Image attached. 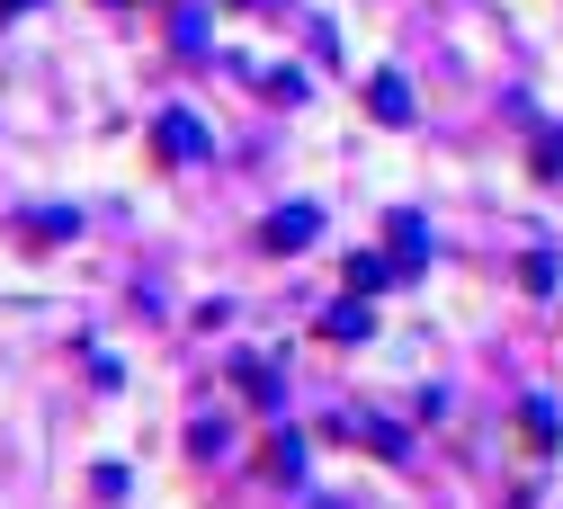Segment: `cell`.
Returning <instances> with one entry per match:
<instances>
[{
    "label": "cell",
    "mask_w": 563,
    "mask_h": 509,
    "mask_svg": "<svg viewBox=\"0 0 563 509\" xmlns=\"http://www.w3.org/2000/svg\"><path fill=\"white\" fill-rule=\"evenodd\" d=\"M153 153H162V162H206V153H216V134H206L188 108H162V117H153Z\"/></svg>",
    "instance_id": "cell-1"
},
{
    "label": "cell",
    "mask_w": 563,
    "mask_h": 509,
    "mask_svg": "<svg viewBox=\"0 0 563 509\" xmlns=\"http://www.w3.org/2000/svg\"><path fill=\"white\" fill-rule=\"evenodd\" d=\"M313 233H322V206H277L268 224H260V251L296 259V251H313Z\"/></svg>",
    "instance_id": "cell-2"
},
{
    "label": "cell",
    "mask_w": 563,
    "mask_h": 509,
    "mask_svg": "<svg viewBox=\"0 0 563 509\" xmlns=\"http://www.w3.org/2000/svg\"><path fill=\"white\" fill-rule=\"evenodd\" d=\"M322 429H331V439H358V447H376V456H411V439H402L394 420H358V411H331Z\"/></svg>",
    "instance_id": "cell-3"
},
{
    "label": "cell",
    "mask_w": 563,
    "mask_h": 509,
    "mask_svg": "<svg viewBox=\"0 0 563 509\" xmlns=\"http://www.w3.org/2000/svg\"><path fill=\"white\" fill-rule=\"evenodd\" d=\"M260 474L296 491L305 483V429H268V439H260Z\"/></svg>",
    "instance_id": "cell-4"
},
{
    "label": "cell",
    "mask_w": 563,
    "mask_h": 509,
    "mask_svg": "<svg viewBox=\"0 0 563 509\" xmlns=\"http://www.w3.org/2000/svg\"><path fill=\"white\" fill-rule=\"evenodd\" d=\"M313 331H322V340H349V348H358V340L376 331V313H367V296H340V305H331Z\"/></svg>",
    "instance_id": "cell-5"
},
{
    "label": "cell",
    "mask_w": 563,
    "mask_h": 509,
    "mask_svg": "<svg viewBox=\"0 0 563 509\" xmlns=\"http://www.w3.org/2000/svg\"><path fill=\"white\" fill-rule=\"evenodd\" d=\"M367 108H376V125H411V81H402V71H376Z\"/></svg>",
    "instance_id": "cell-6"
},
{
    "label": "cell",
    "mask_w": 563,
    "mask_h": 509,
    "mask_svg": "<svg viewBox=\"0 0 563 509\" xmlns=\"http://www.w3.org/2000/svg\"><path fill=\"white\" fill-rule=\"evenodd\" d=\"M233 385H242L260 411H277V367H268V357H251V348H242V357H233Z\"/></svg>",
    "instance_id": "cell-7"
},
{
    "label": "cell",
    "mask_w": 563,
    "mask_h": 509,
    "mask_svg": "<svg viewBox=\"0 0 563 509\" xmlns=\"http://www.w3.org/2000/svg\"><path fill=\"white\" fill-rule=\"evenodd\" d=\"M394 259H402V277H420V259H430V224L420 214H394Z\"/></svg>",
    "instance_id": "cell-8"
},
{
    "label": "cell",
    "mask_w": 563,
    "mask_h": 509,
    "mask_svg": "<svg viewBox=\"0 0 563 509\" xmlns=\"http://www.w3.org/2000/svg\"><path fill=\"white\" fill-rule=\"evenodd\" d=\"M19 233H27V242H73V233H81V214H73V206H36Z\"/></svg>",
    "instance_id": "cell-9"
},
{
    "label": "cell",
    "mask_w": 563,
    "mask_h": 509,
    "mask_svg": "<svg viewBox=\"0 0 563 509\" xmlns=\"http://www.w3.org/2000/svg\"><path fill=\"white\" fill-rule=\"evenodd\" d=\"M402 277V259H376V251H358L349 259V296H376V286H394Z\"/></svg>",
    "instance_id": "cell-10"
},
{
    "label": "cell",
    "mask_w": 563,
    "mask_h": 509,
    "mask_svg": "<svg viewBox=\"0 0 563 509\" xmlns=\"http://www.w3.org/2000/svg\"><path fill=\"white\" fill-rule=\"evenodd\" d=\"M519 277H528V296H554V277H563V251H528V268H519Z\"/></svg>",
    "instance_id": "cell-11"
},
{
    "label": "cell",
    "mask_w": 563,
    "mask_h": 509,
    "mask_svg": "<svg viewBox=\"0 0 563 509\" xmlns=\"http://www.w3.org/2000/svg\"><path fill=\"white\" fill-rule=\"evenodd\" d=\"M519 429H528V447H554V439H563V420H554L545 402H528V411H519Z\"/></svg>",
    "instance_id": "cell-12"
},
{
    "label": "cell",
    "mask_w": 563,
    "mask_h": 509,
    "mask_svg": "<svg viewBox=\"0 0 563 509\" xmlns=\"http://www.w3.org/2000/svg\"><path fill=\"white\" fill-rule=\"evenodd\" d=\"M19 10H27V0H0V19H19Z\"/></svg>",
    "instance_id": "cell-13"
},
{
    "label": "cell",
    "mask_w": 563,
    "mask_h": 509,
    "mask_svg": "<svg viewBox=\"0 0 563 509\" xmlns=\"http://www.w3.org/2000/svg\"><path fill=\"white\" fill-rule=\"evenodd\" d=\"M313 509H340V500H313Z\"/></svg>",
    "instance_id": "cell-14"
}]
</instances>
